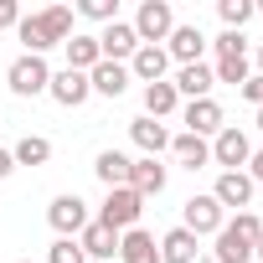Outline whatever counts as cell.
<instances>
[{
  "label": "cell",
  "mask_w": 263,
  "mask_h": 263,
  "mask_svg": "<svg viewBox=\"0 0 263 263\" xmlns=\"http://www.w3.org/2000/svg\"><path fill=\"white\" fill-rule=\"evenodd\" d=\"M135 36L140 47H165V36L176 31V6L171 0H140V11H135Z\"/></svg>",
  "instance_id": "cell-1"
},
{
  "label": "cell",
  "mask_w": 263,
  "mask_h": 263,
  "mask_svg": "<svg viewBox=\"0 0 263 263\" xmlns=\"http://www.w3.org/2000/svg\"><path fill=\"white\" fill-rule=\"evenodd\" d=\"M47 83H52V67H47V57H31V52H21V57L6 67V88H11L16 98H42V93H47Z\"/></svg>",
  "instance_id": "cell-2"
},
{
  "label": "cell",
  "mask_w": 263,
  "mask_h": 263,
  "mask_svg": "<svg viewBox=\"0 0 263 263\" xmlns=\"http://www.w3.org/2000/svg\"><path fill=\"white\" fill-rule=\"evenodd\" d=\"M222 222H227V212L217 206V196H212V191H196V196L181 206V227H186L191 237H217V232H222Z\"/></svg>",
  "instance_id": "cell-3"
},
{
  "label": "cell",
  "mask_w": 263,
  "mask_h": 263,
  "mask_svg": "<svg viewBox=\"0 0 263 263\" xmlns=\"http://www.w3.org/2000/svg\"><path fill=\"white\" fill-rule=\"evenodd\" d=\"M140 212H145V201L129 191V186H114L108 196H103V206H98V217L93 222H103V227H114V232H129V227H140Z\"/></svg>",
  "instance_id": "cell-4"
},
{
  "label": "cell",
  "mask_w": 263,
  "mask_h": 263,
  "mask_svg": "<svg viewBox=\"0 0 263 263\" xmlns=\"http://www.w3.org/2000/svg\"><path fill=\"white\" fill-rule=\"evenodd\" d=\"M47 222H52V232H57V237H78V232L93 222V212H88V201H83L78 191H62V196H52Z\"/></svg>",
  "instance_id": "cell-5"
},
{
  "label": "cell",
  "mask_w": 263,
  "mask_h": 263,
  "mask_svg": "<svg viewBox=\"0 0 263 263\" xmlns=\"http://www.w3.org/2000/svg\"><path fill=\"white\" fill-rule=\"evenodd\" d=\"M248 160H253V140L242 135L237 124H222V135L212 140V165H222V171H248Z\"/></svg>",
  "instance_id": "cell-6"
},
{
  "label": "cell",
  "mask_w": 263,
  "mask_h": 263,
  "mask_svg": "<svg viewBox=\"0 0 263 263\" xmlns=\"http://www.w3.org/2000/svg\"><path fill=\"white\" fill-rule=\"evenodd\" d=\"M165 57H171V67H191V62H201V57H206V36H201V26L176 21V31L165 36Z\"/></svg>",
  "instance_id": "cell-7"
},
{
  "label": "cell",
  "mask_w": 263,
  "mask_h": 263,
  "mask_svg": "<svg viewBox=\"0 0 263 263\" xmlns=\"http://www.w3.org/2000/svg\"><path fill=\"white\" fill-rule=\"evenodd\" d=\"M181 124H186V135L217 140V135H222V124H227V114H222L217 98H196V103H181Z\"/></svg>",
  "instance_id": "cell-8"
},
{
  "label": "cell",
  "mask_w": 263,
  "mask_h": 263,
  "mask_svg": "<svg viewBox=\"0 0 263 263\" xmlns=\"http://www.w3.org/2000/svg\"><path fill=\"white\" fill-rule=\"evenodd\" d=\"M98 52H103V62H129L140 52V36H135V26H129L124 16L119 21H108L103 31H98Z\"/></svg>",
  "instance_id": "cell-9"
},
{
  "label": "cell",
  "mask_w": 263,
  "mask_h": 263,
  "mask_svg": "<svg viewBox=\"0 0 263 263\" xmlns=\"http://www.w3.org/2000/svg\"><path fill=\"white\" fill-rule=\"evenodd\" d=\"M212 196H217L222 212H227V206H232V212H248V206H253V176H248V171H222L217 186H212Z\"/></svg>",
  "instance_id": "cell-10"
},
{
  "label": "cell",
  "mask_w": 263,
  "mask_h": 263,
  "mask_svg": "<svg viewBox=\"0 0 263 263\" xmlns=\"http://www.w3.org/2000/svg\"><path fill=\"white\" fill-rule=\"evenodd\" d=\"M47 93H52L62 108H83V103L93 98V83H88V72H72V67H62V72H52Z\"/></svg>",
  "instance_id": "cell-11"
},
{
  "label": "cell",
  "mask_w": 263,
  "mask_h": 263,
  "mask_svg": "<svg viewBox=\"0 0 263 263\" xmlns=\"http://www.w3.org/2000/svg\"><path fill=\"white\" fill-rule=\"evenodd\" d=\"M165 181H171V171H165L160 160H150V155H140L135 165H129V191H135L140 201L160 196V191H165Z\"/></svg>",
  "instance_id": "cell-12"
},
{
  "label": "cell",
  "mask_w": 263,
  "mask_h": 263,
  "mask_svg": "<svg viewBox=\"0 0 263 263\" xmlns=\"http://www.w3.org/2000/svg\"><path fill=\"white\" fill-rule=\"evenodd\" d=\"M129 140L140 145V155H150V160H160L165 150H171V129L160 124V119H129Z\"/></svg>",
  "instance_id": "cell-13"
},
{
  "label": "cell",
  "mask_w": 263,
  "mask_h": 263,
  "mask_svg": "<svg viewBox=\"0 0 263 263\" xmlns=\"http://www.w3.org/2000/svg\"><path fill=\"white\" fill-rule=\"evenodd\" d=\"M171 88L181 93V103H196V98H212L217 78H212V67H206V62H191V67H176Z\"/></svg>",
  "instance_id": "cell-14"
},
{
  "label": "cell",
  "mask_w": 263,
  "mask_h": 263,
  "mask_svg": "<svg viewBox=\"0 0 263 263\" xmlns=\"http://www.w3.org/2000/svg\"><path fill=\"white\" fill-rule=\"evenodd\" d=\"M124 67H129V78H135V83H145V88H150V83H165L171 57H165V47H140Z\"/></svg>",
  "instance_id": "cell-15"
},
{
  "label": "cell",
  "mask_w": 263,
  "mask_h": 263,
  "mask_svg": "<svg viewBox=\"0 0 263 263\" xmlns=\"http://www.w3.org/2000/svg\"><path fill=\"white\" fill-rule=\"evenodd\" d=\"M78 248H83V258L108 263V258H119V232H114V227H103V222H88V227L78 232Z\"/></svg>",
  "instance_id": "cell-16"
},
{
  "label": "cell",
  "mask_w": 263,
  "mask_h": 263,
  "mask_svg": "<svg viewBox=\"0 0 263 263\" xmlns=\"http://www.w3.org/2000/svg\"><path fill=\"white\" fill-rule=\"evenodd\" d=\"M119 263H160V242H155V232H145V227L119 232Z\"/></svg>",
  "instance_id": "cell-17"
},
{
  "label": "cell",
  "mask_w": 263,
  "mask_h": 263,
  "mask_svg": "<svg viewBox=\"0 0 263 263\" xmlns=\"http://www.w3.org/2000/svg\"><path fill=\"white\" fill-rule=\"evenodd\" d=\"M171 155L186 165V171H206L212 165V140H201V135H171Z\"/></svg>",
  "instance_id": "cell-18"
},
{
  "label": "cell",
  "mask_w": 263,
  "mask_h": 263,
  "mask_svg": "<svg viewBox=\"0 0 263 263\" xmlns=\"http://www.w3.org/2000/svg\"><path fill=\"white\" fill-rule=\"evenodd\" d=\"M201 258V237H191L181 222L160 237V263H196Z\"/></svg>",
  "instance_id": "cell-19"
},
{
  "label": "cell",
  "mask_w": 263,
  "mask_h": 263,
  "mask_svg": "<svg viewBox=\"0 0 263 263\" xmlns=\"http://www.w3.org/2000/svg\"><path fill=\"white\" fill-rule=\"evenodd\" d=\"M88 83H93V93H98V98H124V88L135 83V78H129V67H124V62H98V67L88 72Z\"/></svg>",
  "instance_id": "cell-20"
},
{
  "label": "cell",
  "mask_w": 263,
  "mask_h": 263,
  "mask_svg": "<svg viewBox=\"0 0 263 263\" xmlns=\"http://www.w3.org/2000/svg\"><path fill=\"white\" fill-rule=\"evenodd\" d=\"M62 47H67V67H72V72H93V67L103 62V52H98V36H93V31H72Z\"/></svg>",
  "instance_id": "cell-21"
},
{
  "label": "cell",
  "mask_w": 263,
  "mask_h": 263,
  "mask_svg": "<svg viewBox=\"0 0 263 263\" xmlns=\"http://www.w3.org/2000/svg\"><path fill=\"white\" fill-rule=\"evenodd\" d=\"M176 114H181V93L171 88V78H165V83H150V88H145V119H160V124H165V119H176Z\"/></svg>",
  "instance_id": "cell-22"
},
{
  "label": "cell",
  "mask_w": 263,
  "mask_h": 263,
  "mask_svg": "<svg viewBox=\"0 0 263 263\" xmlns=\"http://www.w3.org/2000/svg\"><path fill=\"white\" fill-rule=\"evenodd\" d=\"M129 165H135V160H129L124 150H98V160H93V176L114 191V186H129Z\"/></svg>",
  "instance_id": "cell-23"
},
{
  "label": "cell",
  "mask_w": 263,
  "mask_h": 263,
  "mask_svg": "<svg viewBox=\"0 0 263 263\" xmlns=\"http://www.w3.org/2000/svg\"><path fill=\"white\" fill-rule=\"evenodd\" d=\"M36 26H42L47 47H62V42L72 36V6H47V11H36Z\"/></svg>",
  "instance_id": "cell-24"
},
{
  "label": "cell",
  "mask_w": 263,
  "mask_h": 263,
  "mask_svg": "<svg viewBox=\"0 0 263 263\" xmlns=\"http://www.w3.org/2000/svg\"><path fill=\"white\" fill-rule=\"evenodd\" d=\"M212 263H253V242L237 237V232L222 222V232H217V242H212Z\"/></svg>",
  "instance_id": "cell-25"
},
{
  "label": "cell",
  "mask_w": 263,
  "mask_h": 263,
  "mask_svg": "<svg viewBox=\"0 0 263 263\" xmlns=\"http://www.w3.org/2000/svg\"><path fill=\"white\" fill-rule=\"evenodd\" d=\"M11 160H16V165H47V160H52V140H47V135H21V140L11 145Z\"/></svg>",
  "instance_id": "cell-26"
},
{
  "label": "cell",
  "mask_w": 263,
  "mask_h": 263,
  "mask_svg": "<svg viewBox=\"0 0 263 263\" xmlns=\"http://www.w3.org/2000/svg\"><path fill=\"white\" fill-rule=\"evenodd\" d=\"M212 78H217V83L242 88V83L253 78V62H248V57H217V62H212Z\"/></svg>",
  "instance_id": "cell-27"
},
{
  "label": "cell",
  "mask_w": 263,
  "mask_h": 263,
  "mask_svg": "<svg viewBox=\"0 0 263 263\" xmlns=\"http://www.w3.org/2000/svg\"><path fill=\"white\" fill-rule=\"evenodd\" d=\"M217 16H222V31H242L253 21V0H217Z\"/></svg>",
  "instance_id": "cell-28"
},
{
  "label": "cell",
  "mask_w": 263,
  "mask_h": 263,
  "mask_svg": "<svg viewBox=\"0 0 263 263\" xmlns=\"http://www.w3.org/2000/svg\"><path fill=\"white\" fill-rule=\"evenodd\" d=\"M78 16L108 26V21H119V0H78Z\"/></svg>",
  "instance_id": "cell-29"
},
{
  "label": "cell",
  "mask_w": 263,
  "mask_h": 263,
  "mask_svg": "<svg viewBox=\"0 0 263 263\" xmlns=\"http://www.w3.org/2000/svg\"><path fill=\"white\" fill-rule=\"evenodd\" d=\"M47 263H88V258H83L78 237H57V242L47 248Z\"/></svg>",
  "instance_id": "cell-30"
},
{
  "label": "cell",
  "mask_w": 263,
  "mask_h": 263,
  "mask_svg": "<svg viewBox=\"0 0 263 263\" xmlns=\"http://www.w3.org/2000/svg\"><path fill=\"white\" fill-rule=\"evenodd\" d=\"M212 47H217V57H248V36L242 31H222Z\"/></svg>",
  "instance_id": "cell-31"
},
{
  "label": "cell",
  "mask_w": 263,
  "mask_h": 263,
  "mask_svg": "<svg viewBox=\"0 0 263 263\" xmlns=\"http://www.w3.org/2000/svg\"><path fill=\"white\" fill-rule=\"evenodd\" d=\"M227 227H232L237 237H248V242H258V237H263V222H258V212H237Z\"/></svg>",
  "instance_id": "cell-32"
},
{
  "label": "cell",
  "mask_w": 263,
  "mask_h": 263,
  "mask_svg": "<svg viewBox=\"0 0 263 263\" xmlns=\"http://www.w3.org/2000/svg\"><path fill=\"white\" fill-rule=\"evenodd\" d=\"M237 93H242V98H248L253 108H263V72H253V78H248V83H242Z\"/></svg>",
  "instance_id": "cell-33"
},
{
  "label": "cell",
  "mask_w": 263,
  "mask_h": 263,
  "mask_svg": "<svg viewBox=\"0 0 263 263\" xmlns=\"http://www.w3.org/2000/svg\"><path fill=\"white\" fill-rule=\"evenodd\" d=\"M16 21H21V6L16 0H0V31H16Z\"/></svg>",
  "instance_id": "cell-34"
},
{
  "label": "cell",
  "mask_w": 263,
  "mask_h": 263,
  "mask_svg": "<svg viewBox=\"0 0 263 263\" xmlns=\"http://www.w3.org/2000/svg\"><path fill=\"white\" fill-rule=\"evenodd\" d=\"M248 176H253V186H263V150H253V160H248Z\"/></svg>",
  "instance_id": "cell-35"
},
{
  "label": "cell",
  "mask_w": 263,
  "mask_h": 263,
  "mask_svg": "<svg viewBox=\"0 0 263 263\" xmlns=\"http://www.w3.org/2000/svg\"><path fill=\"white\" fill-rule=\"evenodd\" d=\"M11 171H16V160H11V150H0V181H6Z\"/></svg>",
  "instance_id": "cell-36"
},
{
  "label": "cell",
  "mask_w": 263,
  "mask_h": 263,
  "mask_svg": "<svg viewBox=\"0 0 263 263\" xmlns=\"http://www.w3.org/2000/svg\"><path fill=\"white\" fill-rule=\"evenodd\" d=\"M253 258H258V263H263V237H258V242H253Z\"/></svg>",
  "instance_id": "cell-37"
},
{
  "label": "cell",
  "mask_w": 263,
  "mask_h": 263,
  "mask_svg": "<svg viewBox=\"0 0 263 263\" xmlns=\"http://www.w3.org/2000/svg\"><path fill=\"white\" fill-rule=\"evenodd\" d=\"M253 124H258V135H263V108H258V114H253Z\"/></svg>",
  "instance_id": "cell-38"
},
{
  "label": "cell",
  "mask_w": 263,
  "mask_h": 263,
  "mask_svg": "<svg viewBox=\"0 0 263 263\" xmlns=\"http://www.w3.org/2000/svg\"><path fill=\"white\" fill-rule=\"evenodd\" d=\"M253 16H263V0H253Z\"/></svg>",
  "instance_id": "cell-39"
},
{
  "label": "cell",
  "mask_w": 263,
  "mask_h": 263,
  "mask_svg": "<svg viewBox=\"0 0 263 263\" xmlns=\"http://www.w3.org/2000/svg\"><path fill=\"white\" fill-rule=\"evenodd\" d=\"M258 72H263V42H258Z\"/></svg>",
  "instance_id": "cell-40"
},
{
  "label": "cell",
  "mask_w": 263,
  "mask_h": 263,
  "mask_svg": "<svg viewBox=\"0 0 263 263\" xmlns=\"http://www.w3.org/2000/svg\"><path fill=\"white\" fill-rule=\"evenodd\" d=\"M21 263H31V258H21Z\"/></svg>",
  "instance_id": "cell-41"
}]
</instances>
